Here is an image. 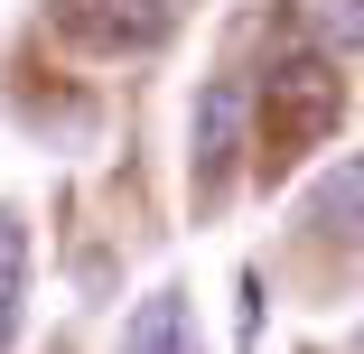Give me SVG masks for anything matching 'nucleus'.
Masks as SVG:
<instances>
[{"label":"nucleus","mask_w":364,"mask_h":354,"mask_svg":"<svg viewBox=\"0 0 364 354\" xmlns=\"http://www.w3.org/2000/svg\"><path fill=\"white\" fill-rule=\"evenodd\" d=\"M122 354H196V299L187 289H150L122 326Z\"/></svg>","instance_id":"4"},{"label":"nucleus","mask_w":364,"mask_h":354,"mask_svg":"<svg viewBox=\"0 0 364 354\" xmlns=\"http://www.w3.org/2000/svg\"><path fill=\"white\" fill-rule=\"evenodd\" d=\"M243 150H252V94H243V75H215V84L196 94V131H187L196 205L225 196V177H234V159H243Z\"/></svg>","instance_id":"2"},{"label":"nucleus","mask_w":364,"mask_h":354,"mask_svg":"<svg viewBox=\"0 0 364 354\" xmlns=\"http://www.w3.org/2000/svg\"><path fill=\"white\" fill-rule=\"evenodd\" d=\"M336 112H346V75L327 56H280L262 75V94H252V159H262V177H280L309 140H327Z\"/></svg>","instance_id":"1"},{"label":"nucleus","mask_w":364,"mask_h":354,"mask_svg":"<svg viewBox=\"0 0 364 354\" xmlns=\"http://www.w3.org/2000/svg\"><path fill=\"white\" fill-rule=\"evenodd\" d=\"M65 19H75L94 47H159L168 38V19H178V0H65Z\"/></svg>","instance_id":"3"},{"label":"nucleus","mask_w":364,"mask_h":354,"mask_svg":"<svg viewBox=\"0 0 364 354\" xmlns=\"http://www.w3.org/2000/svg\"><path fill=\"white\" fill-rule=\"evenodd\" d=\"M318 28H327V47L364 56V0H318Z\"/></svg>","instance_id":"7"},{"label":"nucleus","mask_w":364,"mask_h":354,"mask_svg":"<svg viewBox=\"0 0 364 354\" xmlns=\"http://www.w3.org/2000/svg\"><path fill=\"white\" fill-rule=\"evenodd\" d=\"M309 224H327V233L364 243V159H336V168L309 187Z\"/></svg>","instance_id":"5"},{"label":"nucleus","mask_w":364,"mask_h":354,"mask_svg":"<svg viewBox=\"0 0 364 354\" xmlns=\"http://www.w3.org/2000/svg\"><path fill=\"white\" fill-rule=\"evenodd\" d=\"M355 354H364V336H355Z\"/></svg>","instance_id":"8"},{"label":"nucleus","mask_w":364,"mask_h":354,"mask_svg":"<svg viewBox=\"0 0 364 354\" xmlns=\"http://www.w3.org/2000/svg\"><path fill=\"white\" fill-rule=\"evenodd\" d=\"M19 289H28V224H19V205H0V354L19 336Z\"/></svg>","instance_id":"6"}]
</instances>
